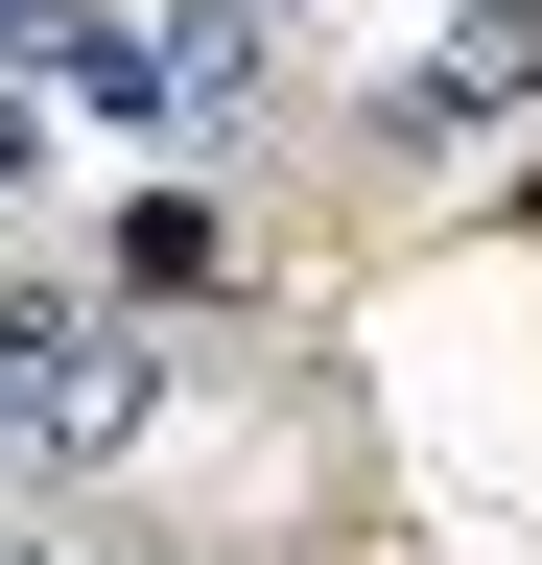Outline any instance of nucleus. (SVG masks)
<instances>
[{
	"label": "nucleus",
	"mask_w": 542,
	"mask_h": 565,
	"mask_svg": "<svg viewBox=\"0 0 542 565\" xmlns=\"http://www.w3.org/2000/svg\"><path fill=\"white\" fill-rule=\"evenodd\" d=\"M142 424H166V353L118 330V307H47L24 353H0V471L95 494V471H142Z\"/></svg>",
	"instance_id": "1"
},
{
	"label": "nucleus",
	"mask_w": 542,
	"mask_h": 565,
	"mask_svg": "<svg viewBox=\"0 0 542 565\" xmlns=\"http://www.w3.org/2000/svg\"><path fill=\"white\" fill-rule=\"evenodd\" d=\"M542 118V0H448L425 47L378 71V166H471V141Z\"/></svg>",
	"instance_id": "2"
},
{
	"label": "nucleus",
	"mask_w": 542,
	"mask_h": 565,
	"mask_svg": "<svg viewBox=\"0 0 542 565\" xmlns=\"http://www.w3.org/2000/svg\"><path fill=\"white\" fill-rule=\"evenodd\" d=\"M0 565H24V542H0Z\"/></svg>",
	"instance_id": "3"
}]
</instances>
